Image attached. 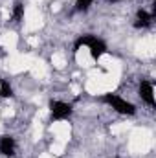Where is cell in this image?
Returning a JSON list of instances; mask_svg holds the SVG:
<instances>
[{"label": "cell", "mask_w": 156, "mask_h": 158, "mask_svg": "<svg viewBox=\"0 0 156 158\" xmlns=\"http://www.w3.org/2000/svg\"><path fill=\"white\" fill-rule=\"evenodd\" d=\"M0 98L2 99H7V98H13V86L7 79H0Z\"/></svg>", "instance_id": "52a82bcc"}, {"label": "cell", "mask_w": 156, "mask_h": 158, "mask_svg": "<svg viewBox=\"0 0 156 158\" xmlns=\"http://www.w3.org/2000/svg\"><path fill=\"white\" fill-rule=\"evenodd\" d=\"M90 6H92V0H76V11H79V13L88 11Z\"/></svg>", "instance_id": "9c48e42d"}, {"label": "cell", "mask_w": 156, "mask_h": 158, "mask_svg": "<svg viewBox=\"0 0 156 158\" xmlns=\"http://www.w3.org/2000/svg\"><path fill=\"white\" fill-rule=\"evenodd\" d=\"M13 20L15 22H20L22 19H24V4L22 2H17L15 6H13Z\"/></svg>", "instance_id": "ba28073f"}, {"label": "cell", "mask_w": 156, "mask_h": 158, "mask_svg": "<svg viewBox=\"0 0 156 158\" xmlns=\"http://www.w3.org/2000/svg\"><path fill=\"white\" fill-rule=\"evenodd\" d=\"M153 20H154V15H153V13L145 11V9H140V11H138V15H136L134 28H147V26H151V24H153Z\"/></svg>", "instance_id": "8992f818"}, {"label": "cell", "mask_w": 156, "mask_h": 158, "mask_svg": "<svg viewBox=\"0 0 156 158\" xmlns=\"http://www.w3.org/2000/svg\"><path fill=\"white\" fill-rule=\"evenodd\" d=\"M81 46H86V48H88V52H90V55H92L94 61H99V59L109 52V50H107V44L101 39L94 37V35H81V37L74 42V52H77Z\"/></svg>", "instance_id": "6da1fadb"}, {"label": "cell", "mask_w": 156, "mask_h": 158, "mask_svg": "<svg viewBox=\"0 0 156 158\" xmlns=\"http://www.w3.org/2000/svg\"><path fill=\"white\" fill-rule=\"evenodd\" d=\"M50 112H51V119L55 121H61V119H68L74 112V107L70 103H64V101H50Z\"/></svg>", "instance_id": "3957f363"}, {"label": "cell", "mask_w": 156, "mask_h": 158, "mask_svg": "<svg viewBox=\"0 0 156 158\" xmlns=\"http://www.w3.org/2000/svg\"><path fill=\"white\" fill-rule=\"evenodd\" d=\"M138 92H140V98H142L149 107H154V105H156V101H154V86H153V83H151V81L143 79V81L140 83Z\"/></svg>", "instance_id": "277c9868"}, {"label": "cell", "mask_w": 156, "mask_h": 158, "mask_svg": "<svg viewBox=\"0 0 156 158\" xmlns=\"http://www.w3.org/2000/svg\"><path fill=\"white\" fill-rule=\"evenodd\" d=\"M15 149H17V143H15V138L6 134L0 138V153L4 156H13L15 155Z\"/></svg>", "instance_id": "5b68a950"}, {"label": "cell", "mask_w": 156, "mask_h": 158, "mask_svg": "<svg viewBox=\"0 0 156 158\" xmlns=\"http://www.w3.org/2000/svg\"><path fill=\"white\" fill-rule=\"evenodd\" d=\"M101 101L107 103L109 107H112L116 112L123 114V116H134V114H136V107H134L130 101L119 98L117 94H105V96L101 98Z\"/></svg>", "instance_id": "7a4b0ae2"}]
</instances>
